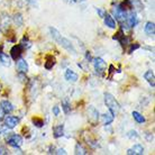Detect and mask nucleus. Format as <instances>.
<instances>
[{"instance_id":"393cba45","label":"nucleus","mask_w":155,"mask_h":155,"mask_svg":"<svg viewBox=\"0 0 155 155\" xmlns=\"http://www.w3.org/2000/svg\"><path fill=\"white\" fill-rule=\"evenodd\" d=\"M128 137H129V138H137L138 135H137V133H136L135 130H130V132L128 133Z\"/></svg>"},{"instance_id":"412c9836","label":"nucleus","mask_w":155,"mask_h":155,"mask_svg":"<svg viewBox=\"0 0 155 155\" xmlns=\"http://www.w3.org/2000/svg\"><path fill=\"white\" fill-rule=\"evenodd\" d=\"M133 117H134V119H135L138 124H143V123H145V118H144L140 113H137V111H133Z\"/></svg>"},{"instance_id":"0eeeda50","label":"nucleus","mask_w":155,"mask_h":155,"mask_svg":"<svg viewBox=\"0 0 155 155\" xmlns=\"http://www.w3.org/2000/svg\"><path fill=\"white\" fill-rule=\"evenodd\" d=\"M21 53H23V46H21L20 44L12 46V48L10 50V55H12V58H14V60H16V61H17L18 58H20Z\"/></svg>"},{"instance_id":"2f4dec72","label":"nucleus","mask_w":155,"mask_h":155,"mask_svg":"<svg viewBox=\"0 0 155 155\" xmlns=\"http://www.w3.org/2000/svg\"><path fill=\"white\" fill-rule=\"evenodd\" d=\"M4 115H5V113H4V110L0 108V120H2L4 119Z\"/></svg>"},{"instance_id":"7ed1b4c3","label":"nucleus","mask_w":155,"mask_h":155,"mask_svg":"<svg viewBox=\"0 0 155 155\" xmlns=\"http://www.w3.org/2000/svg\"><path fill=\"white\" fill-rule=\"evenodd\" d=\"M88 120L92 126H96L99 120V111L93 106H90L88 108Z\"/></svg>"},{"instance_id":"4be33fe9","label":"nucleus","mask_w":155,"mask_h":155,"mask_svg":"<svg viewBox=\"0 0 155 155\" xmlns=\"http://www.w3.org/2000/svg\"><path fill=\"white\" fill-rule=\"evenodd\" d=\"M62 108H63V111L65 114H69L71 111V107H70V104H69V101L68 100H63L62 101Z\"/></svg>"},{"instance_id":"ddd939ff","label":"nucleus","mask_w":155,"mask_h":155,"mask_svg":"<svg viewBox=\"0 0 155 155\" xmlns=\"http://www.w3.org/2000/svg\"><path fill=\"white\" fill-rule=\"evenodd\" d=\"M144 78H145V80L150 83V84L154 88L155 87V77H154V72L152 70H148L145 72V74H144Z\"/></svg>"},{"instance_id":"f3484780","label":"nucleus","mask_w":155,"mask_h":155,"mask_svg":"<svg viewBox=\"0 0 155 155\" xmlns=\"http://www.w3.org/2000/svg\"><path fill=\"white\" fill-rule=\"evenodd\" d=\"M63 133H64V126H63V125H58V126H55V127L53 128V135H54L55 138L62 137Z\"/></svg>"},{"instance_id":"9b49d317","label":"nucleus","mask_w":155,"mask_h":155,"mask_svg":"<svg viewBox=\"0 0 155 155\" xmlns=\"http://www.w3.org/2000/svg\"><path fill=\"white\" fill-rule=\"evenodd\" d=\"M126 23L129 27H135L136 24H137V17H136V12H132L129 15H127V18H126Z\"/></svg>"},{"instance_id":"6ab92c4d","label":"nucleus","mask_w":155,"mask_h":155,"mask_svg":"<svg viewBox=\"0 0 155 155\" xmlns=\"http://www.w3.org/2000/svg\"><path fill=\"white\" fill-rule=\"evenodd\" d=\"M54 65H55V58H53L52 55L46 56V62L44 63L45 69H46V70H51Z\"/></svg>"},{"instance_id":"dca6fc26","label":"nucleus","mask_w":155,"mask_h":155,"mask_svg":"<svg viewBox=\"0 0 155 155\" xmlns=\"http://www.w3.org/2000/svg\"><path fill=\"white\" fill-rule=\"evenodd\" d=\"M0 62H1V64L4 66L12 65V60H10V58L6 53H2V52H0Z\"/></svg>"},{"instance_id":"cd10ccee","label":"nucleus","mask_w":155,"mask_h":155,"mask_svg":"<svg viewBox=\"0 0 155 155\" xmlns=\"http://www.w3.org/2000/svg\"><path fill=\"white\" fill-rule=\"evenodd\" d=\"M53 114H54V116H58L60 115V108H58V106L53 107Z\"/></svg>"},{"instance_id":"2eb2a0df","label":"nucleus","mask_w":155,"mask_h":155,"mask_svg":"<svg viewBox=\"0 0 155 155\" xmlns=\"http://www.w3.org/2000/svg\"><path fill=\"white\" fill-rule=\"evenodd\" d=\"M144 31H145V33L147 34L148 36H153L155 33V25L153 21H148V23H146V25H145V28H144Z\"/></svg>"},{"instance_id":"a211bd4d","label":"nucleus","mask_w":155,"mask_h":155,"mask_svg":"<svg viewBox=\"0 0 155 155\" xmlns=\"http://www.w3.org/2000/svg\"><path fill=\"white\" fill-rule=\"evenodd\" d=\"M104 18H105L106 26H108L109 28H116V21H115V19H114L111 16L108 15V14H106Z\"/></svg>"},{"instance_id":"f03ea898","label":"nucleus","mask_w":155,"mask_h":155,"mask_svg":"<svg viewBox=\"0 0 155 155\" xmlns=\"http://www.w3.org/2000/svg\"><path fill=\"white\" fill-rule=\"evenodd\" d=\"M105 104L108 107L109 111L113 114L114 116H116L118 111L120 110L119 104L117 102V100L114 98L113 94H110V93H105Z\"/></svg>"},{"instance_id":"9d476101","label":"nucleus","mask_w":155,"mask_h":155,"mask_svg":"<svg viewBox=\"0 0 155 155\" xmlns=\"http://www.w3.org/2000/svg\"><path fill=\"white\" fill-rule=\"evenodd\" d=\"M0 108L4 110L5 114H10L14 110V106L8 100H2L0 102Z\"/></svg>"},{"instance_id":"a878e982","label":"nucleus","mask_w":155,"mask_h":155,"mask_svg":"<svg viewBox=\"0 0 155 155\" xmlns=\"http://www.w3.org/2000/svg\"><path fill=\"white\" fill-rule=\"evenodd\" d=\"M8 129H9V128H8L6 125H0V134H5Z\"/></svg>"},{"instance_id":"7c9ffc66","label":"nucleus","mask_w":155,"mask_h":155,"mask_svg":"<svg viewBox=\"0 0 155 155\" xmlns=\"http://www.w3.org/2000/svg\"><path fill=\"white\" fill-rule=\"evenodd\" d=\"M0 154H8L7 150L5 147H0Z\"/></svg>"},{"instance_id":"f704fd0d","label":"nucleus","mask_w":155,"mask_h":155,"mask_svg":"<svg viewBox=\"0 0 155 155\" xmlns=\"http://www.w3.org/2000/svg\"><path fill=\"white\" fill-rule=\"evenodd\" d=\"M77 1H80V2H81V1H84V0H77Z\"/></svg>"},{"instance_id":"4468645a","label":"nucleus","mask_w":155,"mask_h":155,"mask_svg":"<svg viewBox=\"0 0 155 155\" xmlns=\"http://www.w3.org/2000/svg\"><path fill=\"white\" fill-rule=\"evenodd\" d=\"M17 69L19 71L20 73H27L28 72V64L27 62L23 60V58H20L18 63H17Z\"/></svg>"},{"instance_id":"aec40b11","label":"nucleus","mask_w":155,"mask_h":155,"mask_svg":"<svg viewBox=\"0 0 155 155\" xmlns=\"http://www.w3.org/2000/svg\"><path fill=\"white\" fill-rule=\"evenodd\" d=\"M114 118H115V116L109 111V114L102 115V123H104V125H109L110 123H113Z\"/></svg>"},{"instance_id":"5701e85b","label":"nucleus","mask_w":155,"mask_h":155,"mask_svg":"<svg viewBox=\"0 0 155 155\" xmlns=\"http://www.w3.org/2000/svg\"><path fill=\"white\" fill-rule=\"evenodd\" d=\"M75 154L84 155V154H87V150H84V148L82 147L80 144H78L77 146H75Z\"/></svg>"},{"instance_id":"1a4fd4ad","label":"nucleus","mask_w":155,"mask_h":155,"mask_svg":"<svg viewBox=\"0 0 155 155\" xmlns=\"http://www.w3.org/2000/svg\"><path fill=\"white\" fill-rule=\"evenodd\" d=\"M18 124V119L14 116H7L5 118V125L7 126L9 129H12V128H15Z\"/></svg>"},{"instance_id":"72a5a7b5","label":"nucleus","mask_w":155,"mask_h":155,"mask_svg":"<svg viewBox=\"0 0 155 155\" xmlns=\"http://www.w3.org/2000/svg\"><path fill=\"white\" fill-rule=\"evenodd\" d=\"M26 1H28V2H31V4H34V2H35V0H26Z\"/></svg>"},{"instance_id":"473e14b6","label":"nucleus","mask_w":155,"mask_h":155,"mask_svg":"<svg viewBox=\"0 0 155 155\" xmlns=\"http://www.w3.org/2000/svg\"><path fill=\"white\" fill-rule=\"evenodd\" d=\"M87 60H89V61H91V55H90L89 52L87 53Z\"/></svg>"},{"instance_id":"39448f33","label":"nucleus","mask_w":155,"mask_h":155,"mask_svg":"<svg viewBox=\"0 0 155 155\" xmlns=\"http://www.w3.org/2000/svg\"><path fill=\"white\" fill-rule=\"evenodd\" d=\"M93 64H94V69L97 71V74L102 75V74L105 73L106 69H107V64H106V62L102 58H96L93 60Z\"/></svg>"},{"instance_id":"20e7f679","label":"nucleus","mask_w":155,"mask_h":155,"mask_svg":"<svg viewBox=\"0 0 155 155\" xmlns=\"http://www.w3.org/2000/svg\"><path fill=\"white\" fill-rule=\"evenodd\" d=\"M114 14L116 16V19L118 20L119 23L126 21V18H127V10H125L120 5H117L116 6V9H114Z\"/></svg>"},{"instance_id":"f257e3e1","label":"nucleus","mask_w":155,"mask_h":155,"mask_svg":"<svg viewBox=\"0 0 155 155\" xmlns=\"http://www.w3.org/2000/svg\"><path fill=\"white\" fill-rule=\"evenodd\" d=\"M50 33H51V36L53 37V39H54L55 42H58L61 46L64 47V48H65V50H68L69 52H71L72 54H75V53H77V51H75V48L73 47L72 43H71L69 39H66V38H64V37H62V35L60 34V31H58V29L51 27L50 28Z\"/></svg>"},{"instance_id":"c756f323","label":"nucleus","mask_w":155,"mask_h":155,"mask_svg":"<svg viewBox=\"0 0 155 155\" xmlns=\"http://www.w3.org/2000/svg\"><path fill=\"white\" fill-rule=\"evenodd\" d=\"M56 154H63V155H65L66 154V151H65V150H63V148H60V150H58Z\"/></svg>"},{"instance_id":"c85d7f7f","label":"nucleus","mask_w":155,"mask_h":155,"mask_svg":"<svg viewBox=\"0 0 155 155\" xmlns=\"http://www.w3.org/2000/svg\"><path fill=\"white\" fill-rule=\"evenodd\" d=\"M97 12H98V14H99V16H100L101 18H104V17H105V15H106L105 10H102V9H100V8H98Z\"/></svg>"},{"instance_id":"bb28decb","label":"nucleus","mask_w":155,"mask_h":155,"mask_svg":"<svg viewBox=\"0 0 155 155\" xmlns=\"http://www.w3.org/2000/svg\"><path fill=\"white\" fill-rule=\"evenodd\" d=\"M137 48H140V44H135V45H132L129 51H128V53H133V51L137 50Z\"/></svg>"},{"instance_id":"f8f14e48","label":"nucleus","mask_w":155,"mask_h":155,"mask_svg":"<svg viewBox=\"0 0 155 155\" xmlns=\"http://www.w3.org/2000/svg\"><path fill=\"white\" fill-rule=\"evenodd\" d=\"M65 80L69 82H77L78 81V74L74 71L68 69L65 71Z\"/></svg>"},{"instance_id":"6e6552de","label":"nucleus","mask_w":155,"mask_h":155,"mask_svg":"<svg viewBox=\"0 0 155 155\" xmlns=\"http://www.w3.org/2000/svg\"><path fill=\"white\" fill-rule=\"evenodd\" d=\"M128 155H143L144 154V147L140 144H136L132 148H129L127 151Z\"/></svg>"},{"instance_id":"b1692460","label":"nucleus","mask_w":155,"mask_h":155,"mask_svg":"<svg viewBox=\"0 0 155 155\" xmlns=\"http://www.w3.org/2000/svg\"><path fill=\"white\" fill-rule=\"evenodd\" d=\"M33 123L37 126V127H42L43 125H44V123H43V120L42 119H37V118H34L33 119Z\"/></svg>"},{"instance_id":"423d86ee","label":"nucleus","mask_w":155,"mask_h":155,"mask_svg":"<svg viewBox=\"0 0 155 155\" xmlns=\"http://www.w3.org/2000/svg\"><path fill=\"white\" fill-rule=\"evenodd\" d=\"M7 143L8 145L17 148L23 144V138H21V136L17 135V134H12V135H10L7 138Z\"/></svg>"}]
</instances>
